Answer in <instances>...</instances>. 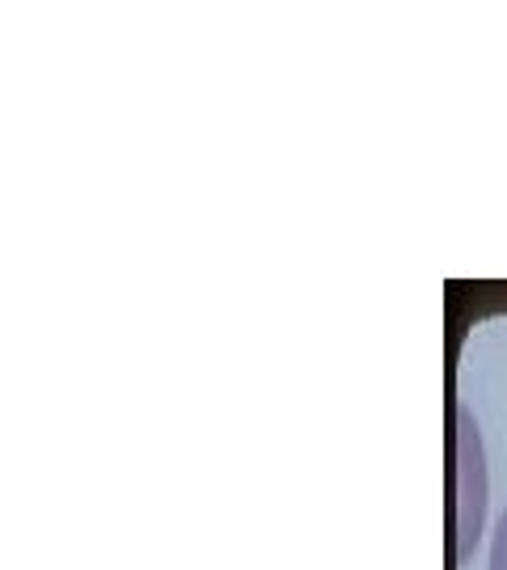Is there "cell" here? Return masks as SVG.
<instances>
[{
	"mask_svg": "<svg viewBox=\"0 0 507 570\" xmlns=\"http://www.w3.org/2000/svg\"><path fill=\"white\" fill-rule=\"evenodd\" d=\"M453 532H457V562L465 567L483 541L486 499H490V477H486L483 431L474 410L457 405V456H453Z\"/></svg>",
	"mask_w": 507,
	"mask_h": 570,
	"instance_id": "cell-1",
	"label": "cell"
},
{
	"mask_svg": "<svg viewBox=\"0 0 507 570\" xmlns=\"http://www.w3.org/2000/svg\"><path fill=\"white\" fill-rule=\"evenodd\" d=\"M490 570H507V507L495 524V537H490Z\"/></svg>",
	"mask_w": 507,
	"mask_h": 570,
	"instance_id": "cell-2",
	"label": "cell"
}]
</instances>
